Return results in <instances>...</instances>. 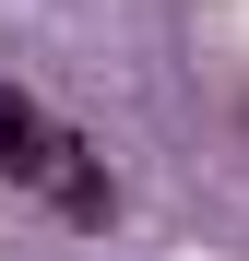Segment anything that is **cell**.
<instances>
[{"label": "cell", "mask_w": 249, "mask_h": 261, "mask_svg": "<svg viewBox=\"0 0 249 261\" xmlns=\"http://www.w3.org/2000/svg\"><path fill=\"white\" fill-rule=\"evenodd\" d=\"M60 154H71V130L36 107L24 83H0V178H12V190H48V178H60Z\"/></svg>", "instance_id": "6da1fadb"}, {"label": "cell", "mask_w": 249, "mask_h": 261, "mask_svg": "<svg viewBox=\"0 0 249 261\" xmlns=\"http://www.w3.org/2000/svg\"><path fill=\"white\" fill-rule=\"evenodd\" d=\"M60 214H71V226H107V166H95V143H83V130H71V154H60Z\"/></svg>", "instance_id": "7a4b0ae2"}]
</instances>
